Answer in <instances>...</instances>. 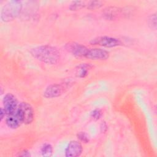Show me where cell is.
Wrapping results in <instances>:
<instances>
[{"mask_svg":"<svg viewBox=\"0 0 157 157\" xmlns=\"http://www.w3.org/2000/svg\"><path fill=\"white\" fill-rule=\"evenodd\" d=\"M91 45H99L107 48H112L122 45V42L118 38L104 36L93 39L90 41Z\"/></svg>","mask_w":157,"mask_h":157,"instance_id":"cell-3","label":"cell"},{"mask_svg":"<svg viewBox=\"0 0 157 157\" xmlns=\"http://www.w3.org/2000/svg\"><path fill=\"white\" fill-rule=\"evenodd\" d=\"M148 25L149 28L153 30H156L157 28V22H156V13H154L151 14L147 20Z\"/></svg>","mask_w":157,"mask_h":157,"instance_id":"cell-16","label":"cell"},{"mask_svg":"<svg viewBox=\"0 0 157 157\" xmlns=\"http://www.w3.org/2000/svg\"><path fill=\"white\" fill-rule=\"evenodd\" d=\"M82 151V145L80 142L71 140L65 149V156L66 157H77L80 156Z\"/></svg>","mask_w":157,"mask_h":157,"instance_id":"cell-8","label":"cell"},{"mask_svg":"<svg viewBox=\"0 0 157 157\" xmlns=\"http://www.w3.org/2000/svg\"><path fill=\"white\" fill-rule=\"evenodd\" d=\"M65 49L76 57H85L88 51L86 46L75 42H69L65 44Z\"/></svg>","mask_w":157,"mask_h":157,"instance_id":"cell-6","label":"cell"},{"mask_svg":"<svg viewBox=\"0 0 157 157\" xmlns=\"http://www.w3.org/2000/svg\"><path fill=\"white\" fill-rule=\"evenodd\" d=\"M22 2L18 0H12L7 2L2 7L1 18L4 22H8L16 18L22 10Z\"/></svg>","mask_w":157,"mask_h":157,"instance_id":"cell-2","label":"cell"},{"mask_svg":"<svg viewBox=\"0 0 157 157\" xmlns=\"http://www.w3.org/2000/svg\"><path fill=\"white\" fill-rule=\"evenodd\" d=\"M6 115V112H5V110H4V108L1 107V110H0V121H2V120L4 119V118Z\"/></svg>","mask_w":157,"mask_h":157,"instance_id":"cell-20","label":"cell"},{"mask_svg":"<svg viewBox=\"0 0 157 157\" xmlns=\"http://www.w3.org/2000/svg\"><path fill=\"white\" fill-rule=\"evenodd\" d=\"M86 7L85 1H74L71 2L69 6V9L72 11L78 10Z\"/></svg>","mask_w":157,"mask_h":157,"instance_id":"cell-13","label":"cell"},{"mask_svg":"<svg viewBox=\"0 0 157 157\" xmlns=\"http://www.w3.org/2000/svg\"><path fill=\"white\" fill-rule=\"evenodd\" d=\"M123 9L117 7H109L103 11V16L109 20H114L123 15Z\"/></svg>","mask_w":157,"mask_h":157,"instance_id":"cell-11","label":"cell"},{"mask_svg":"<svg viewBox=\"0 0 157 157\" xmlns=\"http://www.w3.org/2000/svg\"><path fill=\"white\" fill-rule=\"evenodd\" d=\"M17 156H23V157H28V156H31V154H30L29 151H28L27 150H23L19 152L18 154L17 155Z\"/></svg>","mask_w":157,"mask_h":157,"instance_id":"cell-19","label":"cell"},{"mask_svg":"<svg viewBox=\"0 0 157 157\" xmlns=\"http://www.w3.org/2000/svg\"><path fill=\"white\" fill-rule=\"evenodd\" d=\"M104 128L107 129V125H106V124H105L104 122V123L102 122V124H101V129H103L102 132H104Z\"/></svg>","mask_w":157,"mask_h":157,"instance_id":"cell-21","label":"cell"},{"mask_svg":"<svg viewBox=\"0 0 157 157\" xmlns=\"http://www.w3.org/2000/svg\"><path fill=\"white\" fill-rule=\"evenodd\" d=\"M29 52L34 58L48 64H56L60 58V53L58 48L50 45L37 46L31 48Z\"/></svg>","mask_w":157,"mask_h":157,"instance_id":"cell-1","label":"cell"},{"mask_svg":"<svg viewBox=\"0 0 157 157\" xmlns=\"http://www.w3.org/2000/svg\"><path fill=\"white\" fill-rule=\"evenodd\" d=\"M18 109L20 111L23 123L25 124H31L34 120V110L32 106L28 102H21L18 104Z\"/></svg>","mask_w":157,"mask_h":157,"instance_id":"cell-4","label":"cell"},{"mask_svg":"<svg viewBox=\"0 0 157 157\" xmlns=\"http://www.w3.org/2000/svg\"><path fill=\"white\" fill-rule=\"evenodd\" d=\"M3 106L6 116L15 113L18 107L17 99L12 93L6 94L3 98Z\"/></svg>","mask_w":157,"mask_h":157,"instance_id":"cell-5","label":"cell"},{"mask_svg":"<svg viewBox=\"0 0 157 157\" xmlns=\"http://www.w3.org/2000/svg\"><path fill=\"white\" fill-rule=\"evenodd\" d=\"M92 66L89 63H82L76 67L75 74L79 78H85L88 75Z\"/></svg>","mask_w":157,"mask_h":157,"instance_id":"cell-12","label":"cell"},{"mask_svg":"<svg viewBox=\"0 0 157 157\" xmlns=\"http://www.w3.org/2000/svg\"><path fill=\"white\" fill-rule=\"evenodd\" d=\"M102 115V112L100 109H96L94 110H93L91 112V114H90V116L91 117L94 119V120H99L101 117Z\"/></svg>","mask_w":157,"mask_h":157,"instance_id":"cell-18","label":"cell"},{"mask_svg":"<svg viewBox=\"0 0 157 157\" xmlns=\"http://www.w3.org/2000/svg\"><path fill=\"white\" fill-rule=\"evenodd\" d=\"M103 6V2L101 1H86L85 8L89 10H94L101 8Z\"/></svg>","mask_w":157,"mask_h":157,"instance_id":"cell-15","label":"cell"},{"mask_svg":"<svg viewBox=\"0 0 157 157\" xmlns=\"http://www.w3.org/2000/svg\"><path fill=\"white\" fill-rule=\"evenodd\" d=\"M6 123L7 126L11 129H17L23 123L21 113L18 109L15 113L7 116Z\"/></svg>","mask_w":157,"mask_h":157,"instance_id":"cell-10","label":"cell"},{"mask_svg":"<svg viewBox=\"0 0 157 157\" xmlns=\"http://www.w3.org/2000/svg\"><path fill=\"white\" fill-rule=\"evenodd\" d=\"M66 88L63 84H51L45 88L44 91V96L46 98H57L64 93Z\"/></svg>","mask_w":157,"mask_h":157,"instance_id":"cell-7","label":"cell"},{"mask_svg":"<svg viewBox=\"0 0 157 157\" xmlns=\"http://www.w3.org/2000/svg\"><path fill=\"white\" fill-rule=\"evenodd\" d=\"M40 153L42 156L50 157L53 153V147L50 144H44L41 147Z\"/></svg>","mask_w":157,"mask_h":157,"instance_id":"cell-14","label":"cell"},{"mask_svg":"<svg viewBox=\"0 0 157 157\" xmlns=\"http://www.w3.org/2000/svg\"><path fill=\"white\" fill-rule=\"evenodd\" d=\"M109 57V52L104 49L94 48L88 49L86 58L93 60H105Z\"/></svg>","mask_w":157,"mask_h":157,"instance_id":"cell-9","label":"cell"},{"mask_svg":"<svg viewBox=\"0 0 157 157\" xmlns=\"http://www.w3.org/2000/svg\"><path fill=\"white\" fill-rule=\"evenodd\" d=\"M78 139L83 143H88L89 142V137L85 132H80L77 135Z\"/></svg>","mask_w":157,"mask_h":157,"instance_id":"cell-17","label":"cell"}]
</instances>
